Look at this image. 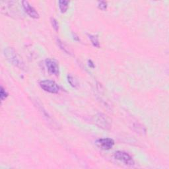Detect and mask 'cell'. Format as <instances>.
<instances>
[{
    "instance_id": "9",
    "label": "cell",
    "mask_w": 169,
    "mask_h": 169,
    "mask_svg": "<svg viewBox=\"0 0 169 169\" xmlns=\"http://www.w3.org/2000/svg\"><path fill=\"white\" fill-rule=\"evenodd\" d=\"M59 4V8L60 9L62 13H65L67 11V10L68 9V7H69V2L68 1H65V0H60V1H58Z\"/></svg>"
},
{
    "instance_id": "5",
    "label": "cell",
    "mask_w": 169,
    "mask_h": 169,
    "mask_svg": "<svg viewBox=\"0 0 169 169\" xmlns=\"http://www.w3.org/2000/svg\"><path fill=\"white\" fill-rule=\"evenodd\" d=\"M95 123L99 127L104 130H109L111 127V123L108 118L103 114H97L95 117Z\"/></svg>"
},
{
    "instance_id": "15",
    "label": "cell",
    "mask_w": 169,
    "mask_h": 169,
    "mask_svg": "<svg viewBox=\"0 0 169 169\" xmlns=\"http://www.w3.org/2000/svg\"><path fill=\"white\" fill-rule=\"evenodd\" d=\"M90 62H91V64H89V66L90 67H95V65H94V64H93V63H92V62H91V60H89Z\"/></svg>"
},
{
    "instance_id": "11",
    "label": "cell",
    "mask_w": 169,
    "mask_h": 169,
    "mask_svg": "<svg viewBox=\"0 0 169 169\" xmlns=\"http://www.w3.org/2000/svg\"><path fill=\"white\" fill-rule=\"evenodd\" d=\"M57 42H58V44L59 46V47L62 50H63L64 52L67 53L68 54H71L69 50H68L67 48L65 46V45L64 44V42H62L59 39H57Z\"/></svg>"
},
{
    "instance_id": "10",
    "label": "cell",
    "mask_w": 169,
    "mask_h": 169,
    "mask_svg": "<svg viewBox=\"0 0 169 169\" xmlns=\"http://www.w3.org/2000/svg\"><path fill=\"white\" fill-rule=\"evenodd\" d=\"M67 81L68 83L70 84V85L73 87H77L78 86L77 81L75 79L74 77H73L72 75H67Z\"/></svg>"
},
{
    "instance_id": "3",
    "label": "cell",
    "mask_w": 169,
    "mask_h": 169,
    "mask_svg": "<svg viewBox=\"0 0 169 169\" xmlns=\"http://www.w3.org/2000/svg\"><path fill=\"white\" fill-rule=\"evenodd\" d=\"M114 157L115 158V159L120 160V161L124 163L126 165L133 166L135 165L134 160L133 159L132 157L125 151H116L114 154Z\"/></svg>"
},
{
    "instance_id": "14",
    "label": "cell",
    "mask_w": 169,
    "mask_h": 169,
    "mask_svg": "<svg viewBox=\"0 0 169 169\" xmlns=\"http://www.w3.org/2000/svg\"><path fill=\"white\" fill-rule=\"evenodd\" d=\"M98 7H99L100 10L105 11L107 9V3L104 1H99L98 2Z\"/></svg>"
},
{
    "instance_id": "2",
    "label": "cell",
    "mask_w": 169,
    "mask_h": 169,
    "mask_svg": "<svg viewBox=\"0 0 169 169\" xmlns=\"http://www.w3.org/2000/svg\"><path fill=\"white\" fill-rule=\"evenodd\" d=\"M39 84L44 91L52 94H57L59 91V87L55 81L52 80H42L40 81Z\"/></svg>"
},
{
    "instance_id": "8",
    "label": "cell",
    "mask_w": 169,
    "mask_h": 169,
    "mask_svg": "<svg viewBox=\"0 0 169 169\" xmlns=\"http://www.w3.org/2000/svg\"><path fill=\"white\" fill-rule=\"evenodd\" d=\"M89 39L91 40L92 44L95 47L99 48L100 47V42L99 40V36L97 34H88Z\"/></svg>"
},
{
    "instance_id": "12",
    "label": "cell",
    "mask_w": 169,
    "mask_h": 169,
    "mask_svg": "<svg viewBox=\"0 0 169 169\" xmlns=\"http://www.w3.org/2000/svg\"><path fill=\"white\" fill-rule=\"evenodd\" d=\"M50 22H51L52 26L53 29L55 30L56 31H58V30H59V24H58V21H57L55 18L51 17L50 18Z\"/></svg>"
},
{
    "instance_id": "13",
    "label": "cell",
    "mask_w": 169,
    "mask_h": 169,
    "mask_svg": "<svg viewBox=\"0 0 169 169\" xmlns=\"http://www.w3.org/2000/svg\"><path fill=\"white\" fill-rule=\"evenodd\" d=\"M8 97V92H7L4 87H1V92H0V98H1V101H3L4 99H6Z\"/></svg>"
},
{
    "instance_id": "6",
    "label": "cell",
    "mask_w": 169,
    "mask_h": 169,
    "mask_svg": "<svg viewBox=\"0 0 169 169\" xmlns=\"http://www.w3.org/2000/svg\"><path fill=\"white\" fill-rule=\"evenodd\" d=\"M96 145L103 150H110L114 145V141L111 138H100L96 141Z\"/></svg>"
},
{
    "instance_id": "1",
    "label": "cell",
    "mask_w": 169,
    "mask_h": 169,
    "mask_svg": "<svg viewBox=\"0 0 169 169\" xmlns=\"http://www.w3.org/2000/svg\"><path fill=\"white\" fill-rule=\"evenodd\" d=\"M4 55L10 63H11L15 67L19 68L21 69H24L25 68V65L21 57L12 47H7L5 48Z\"/></svg>"
},
{
    "instance_id": "4",
    "label": "cell",
    "mask_w": 169,
    "mask_h": 169,
    "mask_svg": "<svg viewBox=\"0 0 169 169\" xmlns=\"http://www.w3.org/2000/svg\"><path fill=\"white\" fill-rule=\"evenodd\" d=\"M46 66L48 72L52 75H58L59 73V67L58 62L56 59L48 58L45 60Z\"/></svg>"
},
{
    "instance_id": "7",
    "label": "cell",
    "mask_w": 169,
    "mask_h": 169,
    "mask_svg": "<svg viewBox=\"0 0 169 169\" xmlns=\"http://www.w3.org/2000/svg\"><path fill=\"white\" fill-rule=\"evenodd\" d=\"M22 5H23V7L24 10V11H25L30 17L35 19H39L40 15L39 14V13H38L37 11L29 4V1H22Z\"/></svg>"
}]
</instances>
